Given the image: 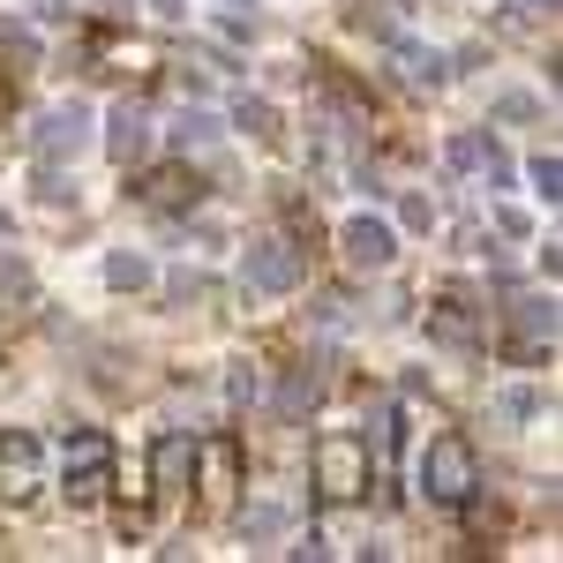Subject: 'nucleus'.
Returning a JSON list of instances; mask_svg holds the SVG:
<instances>
[{
  "instance_id": "obj_5",
  "label": "nucleus",
  "mask_w": 563,
  "mask_h": 563,
  "mask_svg": "<svg viewBox=\"0 0 563 563\" xmlns=\"http://www.w3.org/2000/svg\"><path fill=\"white\" fill-rule=\"evenodd\" d=\"M249 286H256V294H286V286H301V249H286V241H256V249H249Z\"/></svg>"
},
{
  "instance_id": "obj_17",
  "label": "nucleus",
  "mask_w": 563,
  "mask_h": 563,
  "mask_svg": "<svg viewBox=\"0 0 563 563\" xmlns=\"http://www.w3.org/2000/svg\"><path fill=\"white\" fill-rule=\"evenodd\" d=\"M556 180H563V166H556V158H533V188H541L549 203H556Z\"/></svg>"
},
{
  "instance_id": "obj_20",
  "label": "nucleus",
  "mask_w": 563,
  "mask_h": 563,
  "mask_svg": "<svg viewBox=\"0 0 563 563\" xmlns=\"http://www.w3.org/2000/svg\"><path fill=\"white\" fill-rule=\"evenodd\" d=\"M526 8H556V0H526Z\"/></svg>"
},
{
  "instance_id": "obj_16",
  "label": "nucleus",
  "mask_w": 563,
  "mask_h": 563,
  "mask_svg": "<svg viewBox=\"0 0 563 563\" xmlns=\"http://www.w3.org/2000/svg\"><path fill=\"white\" fill-rule=\"evenodd\" d=\"M106 278H113V286H151V263H143V256H113V263H106Z\"/></svg>"
},
{
  "instance_id": "obj_18",
  "label": "nucleus",
  "mask_w": 563,
  "mask_h": 563,
  "mask_svg": "<svg viewBox=\"0 0 563 563\" xmlns=\"http://www.w3.org/2000/svg\"><path fill=\"white\" fill-rule=\"evenodd\" d=\"M406 225H413V233H429V225H435V211H429V196H406Z\"/></svg>"
},
{
  "instance_id": "obj_9",
  "label": "nucleus",
  "mask_w": 563,
  "mask_h": 563,
  "mask_svg": "<svg viewBox=\"0 0 563 563\" xmlns=\"http://www.w3.org/2000/svg\"><path fill=\"white\" fill-rule=\"evenodd\" d=\"M511 323H519V346H511L519 361H533V353L556 339V308H549V301H519V308H511Z\"/></svg>"
},
{
  "instance_id": "obj_1",
  "label": "nucleus",
  "mask_w": 563,
  "mask_h": 563,
  "mask_svg": "<svg viewBox=\"0 0 563 563\" xmlns=\"http://www.w3.org/2000/svg\"><path fill=\"white\" fill-rule=\"evenodd\" d=\"M421 481H429L435 504H474V488H481V474H474V443H466V435H435L429 459H421Z\"/></svg>"
},
{
  "instance_id": "obj_10",
  "label": "nucleus",
  "mask_w": 563,
  "mask_h": 563,
  "mask_svg": "<svg viewBox=\"0 0 563 563\" xmlns=\"http://www.w3.org/2000/svg\"><path fill=\"white\" fill-rule=\"evenodd\" d=\"M203 196V180L188 174V166H166V174L143 180V203H158V211H180V203H196Z\"/></svg>"
},
{
  "instance_id": "obj_19",
  "label": "nucleus",
  "mask_w": 563,
  "mask_h": 563,
  "mask_svg": "<svg viewBox=\"0 0 563 563\" xmlns=\"http://www.w3.org/2000/svg\"><path fill=\"white\" fill-rule=\"evenodd\" d=\"M8 98H15V84H8V68H0V113H8Z\"/></svg>"
},
{
  "instance_id": "obj_8",
  "label": "nucleus",
  "mask_w": 563,
  "mask_h": 563,
  "mask_svg": "<svg viewBox=\"0 0 563 563\" xmlns=\"http://www.w3.org/2000/svg\"><path fill=\"white\" fill-rule=\"evenodd\" d=\"M346 256L361 263V271H384V263L398 256V241H390L384 218H353V225H346Z\"/></svg>"
},
{
  "instance_id": "obj_14",
  "label": "nucleus",
  "mask_w": 563,
  "mask_h": 563,
  "mask_svg": "<svg viewBox=\"0 0 563 563\" xmlns=\"http://www.w3.org/2000/svg\"><path fill=\"white\" fill-rule=\"evenodd\" d=\"M0 60L38 68V38H31V23H0Z\"/></svg>"
},
{
  "instance_id": "obj_11",
  "label": "nucleus",
  "mask_w": 563,
  "mask_h": 563,
  "mask_svg": "<svg viewBox=\"0 0 563 563\" xmlns=\"http://www.w3.org/2000/svg\"><path fill=\"white\" fill-rule=\"evenodd\" d=\"M151 466H158V496H180V481H188V466H196V443H188V435H166Z\"/></svg>"
},
{
  "instance_id": "obj_2",
  "label": "nucleus",
  "mask_w": 563,
  "mask_h": 563,
  "mask_svg": "<svg viewBox=\"0 0 563 563\" xmlns=\"http://www.w3.org/2000/svg\"><path fill=\"white\" fill-rule=\"evenodd\" d=\"M60 474H68V504H98L106 488H113V435H68V459H60Z\"/></svg>"
},
{
  "instance_id": "obj_15",
  "label": "nucleus",
  "mask_w": 563,
  "mask_h": 563,
  "mask_svg": "<svg viewBox=\"0 0 563 563\" xmlns=\"http://www.w3.org/2000/svg\"><path fill=\"white\" fill-rule=\"evenodd\" d=\"M316 376H308V368H294V376H286V384H278V413H308V406H316Z\"/></svg>"
},
{
  "instance_id": "obj_4",
  "label": "nucleus",
  "mask_w": 563,
  "mask_h": 563,
  "mask_svg": "<svg viewBox=\"0 0 563 563\" xmlns=\"http://www.w3.org/2000/svg\"><path fill=\"white\" fill-rule=\"evenodd\" d=\"M316 481H323V496H353V488H368V443L331 435V443L316 451Z\"/></svg>"
},
{
  "instance_id": "obj_6",
  "label": "nucleus",
  "mask_w": 563,
  "mask_h": 563,
  "mask_svg": "<svg viewBox=\"0 0 563 563\" xmlns=\"http://www.w3.org/2000/svg\"><path fill=\"white\" fill-rule=\"evenodd\" d=\"M84 129H90V106L68 98V106H53V113L38 121V151L45 158H76V151H84Z\"/></svg>"
},
{
  "instance_id": "obj_13",
  "label": "nucleus",
  "mask_w": 563,
  "mask_h": 563,
  "mask_svg": "<svg viewBox=\"0 0 563 563\" xmlns=\"http://www.w3.org/2000/svg\"><path fill=\"white\" fill-rule=\"evenodd\" d=\"M233 496V443H211V481H203V511H225Z\"/></svg>"
},
{
  "instance_id": "obj_12",
  "label": "nucleus",
  "mask_w": 563,
  "mask_h": 563,
  "mask_svg": "<svg viewBox=\"0 0 563 563\" xmlns=\"http://www.w3.org/2000/svg\"><path fill=\"white\" fill-rule=\"evenodd\" d=\"M106 151L129 166V158H143V106H121L113 113V135H106Z\"/></svg>"
},
{
  "instance_id": "obj_3",
  "label": "nucleus",
  "mask_w": 563,
  "mask_h": 563,
  "mask_svg": "<svg viewBox=\"0 0 563 563\" xmlns=\"http://www.w3.org/2000/svg\"><path fill=\"white\" fill-rule=\"evenodd\" d=\"M45 488V443L31 429L0 435V504H31Z\"/></svg>"
},
{
  "instance_id": "obj_7",
  "label": "nucleus",
  "mask_w": 563,
  "mask_h": 563,
  "mask_svg": "<svg viewBox=\"0 0 563 563\" xmlns=\"http://www.w3.org/2000/svg\"><path fill=\"white\" fill-rule=\"evenodd\" d=\"M429 331L443 339V346H481V316L466 294H443V301H429Z\"/></svg>"
}]
</instances>
